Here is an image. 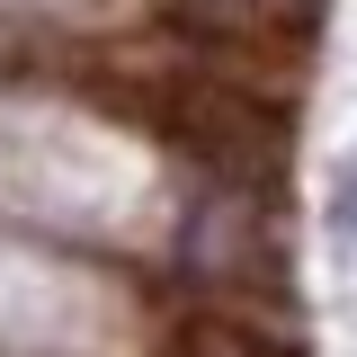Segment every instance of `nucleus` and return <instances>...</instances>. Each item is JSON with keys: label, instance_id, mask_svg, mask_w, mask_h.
Here are the masks:
<instances>
[{"label": "nucleus", "instance_id": "f257e3e1", "mask_svg": "<svg viewBox=\"0 0 357 357\" xmlns=\"http://www.w3.org/2000/svg\"><path fill=\"white\" fill-rule=\"evenodd\" d=\"M331 232H340V250H357V161L340 170V188H331Z\"/></svg>", "mask_w": 357, "mask_h": 357}]
</instances>
